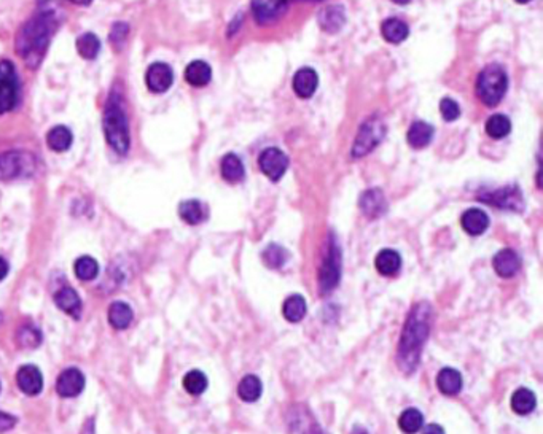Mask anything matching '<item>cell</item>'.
<instances>
[{
  "label": "cell",
  "instance_id": "1",
  "mask_svg": "<svg viewBox=\"0 0 543 434\" xmlns=\"http://www.w3.org/2000/svg\"><path fill=\"white\" fill-rule=\"evenodd\" d=\"M432 309L427 303L416 304L409 312L398 343L397 363L402 371L411 374L419 364L422 347L430 333Z\"/></svg>",
  "mask_w": 543,
  "mask_h": 434
},
{
  "label": "cell",
  "instance_id": "2",
  "mask_svg": "<svg viewBox=\"0 0 543 434\" xmlns=\"http://www.w3.org/2000/svg\"><path fill=\"white\" fill-rule=\"evenodd\" d=\"M53 35V16L50 13H39L31 21L24 24L18 34L16 48L24 63L37 67L46 53Z\"/></svg>",
  "mask_w": 543,
  "mask_h": 434
},
{
  "label": "cell",
  "instance_id": "3",
  "mask_svg": "<svg viewBox=\"0 0 543 434\" xmlns=\"http://www.w3.org/2000/svg\"><path fill=\"white\" fill-rule=\"evenodd\" d=\"M104 134L110 147L120 154H126L131 147V137L122 100L110 96L104 112Z\"/></svg>",
  "mask_w": 543,
  "mask_h": 434
},
{
  "label": "cell",
  "instance_id": "4",
  "mask_svg": "<svg viewBox=\"0 0 543 434\" xmlns=\"http://www.w3.org/2000/svg\"><path fill=\"white\" fill-rule=\"evenodd\" d=\"M506 89H509V77L500 65L491 64L481 70L476 81V94L483 104L487 107L499 105Z\"/></svg>",
  "mask_w": 543,
  "mask_h": 434
},
{
  "label": "cell",
  "instance_id": "5",
  "mask_svg": "<svg viewBox=\"0 0 543 434\" xmlns=\"http://www.w3.org/2000/svg\"><path fill=\"white\" fill-rule=\"evenodd\" d=\"M385 137V123L381 117L373 114L362 123L360 129L352 145L351 154L354 158H364L368 153H371Z\"/></svg>",
  "mask_w": 543,
  "mask_h": 434
},
{
  "label": "cell",
  "instance_id": "6",
  "mask_svg": "<svg viewBox=\"0 0 543 434\" xmlns=\"http://www.w3.org/2000/svg\"><path fill=\"white\" fill-rule=\"evenodd\" d=\"M20 96L18 75L10 61L0 63V113H7L16 105Z\"/></svg>",
  "mask_w": 543,
  "mask_h": 434
},
{
  "label": "cell",
  "instance_id": "7",
  "mask_svg": "<svg viewBox=\"0 0 543 434\" xmlns=\"http://www.w3.org/2000/svg\"><path fill=\"white\" fill-rule=\"evenodd\" d=\"M341 251L338 249L335 237L330 239L327 258L324 259V264L319 274V285H321L322 293H328L333 289L341 277Z\"/></svg>",
  "mask_w": 543,
  "mask_h": 434
},
{
  "label": "cell",
  "instance_id": "8",
  "mask_svg": "<svg viewBox=\"0 0 543 434\" xmlns=\"http://www.w3.org/2000/svg\"><path fill=\"white\" fill-rule=\"evenodd\" d=\"M35 169V159L32 154L23 152H10L0 154V180H10L31 173Z\"/></svg>",
  "mask_w": 543,
  "mask_h": 434
},
{
  "label": "cell",
  "instance_id": "9",
  "mask_svg": "<svg viewBox=\"0 0 543 434\" xmlns=\"http://www.w3.org/2000/svg\"><path fill=\"white\" fill-rule=\"evenodd\" d=\"M288 158L287 154L282 152L279 148H267L263 150L258 156V166H260V171L267 176L271 182H279V180L283 177V173L287 172L288 169Z\"/></svg>",
  "mask_w": 543,
  "mask_h": 434
},
{
  "label": "cell",
  "instance_id": "10",
  "mask_svg": "<svg viewBox=\"0 0 543 434\" xmlns=\"http://www.w3.org/2000/svg\"><path fill=\"white\" fill-rule=\"evenodd\" d=\"M483 201L496 206L499 209L513 210V212H521L524 209V199L521 195V190L518 186H504L492 192H486V195L480 196Z\"/></svg>",
  "mask_w": 543,
  "mask_h": 434
},
{
  "label": "cell",
  "instance_id": "11",
  "mask_svg": "<svg viewBox=\"0 0 543 434\" xmlns=\"http://www.w3.org/2000/svg\"><path fill=\"white\" fill-rule=\"evenodd\" d=\"M286 0H252L250 7L255 21L260 26H268V24H274L286 15L288 8Z\"/></svg>",
  "mask_w": 543,
  "mask_h": 434
},
{
  "label": "cell",
  "instance_id": "12",
  "mask_svg": "<svg viewBox=\"0 0 543 434\" xmlns=\"http://www.w3.org/2000/svg\"><path fill=\"white\" fill-rule=\"evenodd\" d=\"M146 83L152 93H166L174 83V72L165 63H155L147 70Z\"/></svg>",
  "mask_w": 543,
  "mask_h": 434
},
{
  "label": "cell",
  "instance_id": "13",
  "mask_svg": "<svg viewBox=\"0 0 543 434\" xmlns=\"http://www.w3.org/2000/svg\"><path fill=\"white\" fill-rule=\"evenodd\" d=\"M16 383L24 395L35 396L44 388V377L37 366L26 364L21 366L16 372Z\"/></svg>",
  "mask_w": 543,
  "mask_h": 434
},
{
  "label": "cell",
  "instance_id": "14",
  "mask_svg": "<svg viewBox=\"0 0 543 434\" xmlns=\"http://www.w3.org/2000/svg\"><path fill=\"white\" fill-rule=\"evenodd\" d=\"M84 388V376L75 367H69L59 374L56 381V391L63 397H75Z\"/></svg>",
  "mask_w": 543,
  "mask_h": 434
},
{
  "label": "cell",
  "instance_id": "15",
  "mask_svg": "<svg viewBox=\"0 0 543 434\" xmlns=\"http://www.w3.org/2000/svg\"><path fill=\"white\" fill-rule=\"evenodd\" d=\"M359 207L362 213L368 218H379L388 210V202H385L384 192L378 188L366 190L359 199Z\"/></svg>",
  "mask_w": 543,
  "mask_h": 434
},
{
  "label": "cell",
  "instance_id": "16",
  "mask_svg": "<svg viewBox=\"0 0 543 434\" xmlns=\"http://www.w3.org/2000/svg\"><path fill=\"white\" fill-rule=\"evenodd\" d=\"M492 266L497 275L504 277V279H510L515 275L521 268V259L518 256V253L511 249L500 250L492 259Z\"/></svg>",
  "mask_w": 543,
  "mask_h": 434
},
{
  "label": "cell",
  "instance_id": "17",
  "mask_svg": "<svg viewBox=\"0 0 543 434\" xmlns=\"http://www.w3.org/2000/svg\"><path fill=\"white\" fill-rule=\"evenodd\" d=\"M293 91L301 99H309L319 86V77L311 67L300 69L293 77Z\"/></svg>",
  "mask_w": 543,
  "mask_h": 434
},
{
  "label": "cell",
  "instance_id": "18",
  "mask_svg": "<svg viewBox=\"0 0 543 434\" xmlns=\"http://www.w3.org/2000/svg\"><path fill=\"white\" fill-rule=\"evenodd\" d=\"M317 21L322 31L328 34L340 32L346 22L345 8L340 7V5H328L317 15Z\"/></svg>",
  "mask_w": 543,
  "mask_h": 434
},
{
  "label": "cell",
  "instance_id": "19",
  "mask_svg": "<svg viewBox=\"0 0 543 434\" xmlns=\"http://www.w3.org/2000/svg\"><path fill=\"white\" fill-rule=\"evenodd\" d=\"M461 225L464 231L470 236H481L490 226V216H487L480 209H468L467 212H464L461 218Z\"/></svg>",
  "mask_w": 543,
  "mask_h": 434
},
{
  "label": "cell",
  "instance_id": "20",
  "mask_svg": "<svg viewBox=\"0 0 543 434\" xmlns=\"http://www.w3.org/2000/svg\"><path fill=\"white\" fill-rule=\"evenodd\" d=\"M433 134H435V129H433L432 124H428L426 121H414L411 124V128L408 129L407 140L411 148L421 150L430 145Z\"/></svg>",
  "mask_w": 543,
  "mask_h": 434
},
{
  "label": "cell",
  "instance_id": "21",
  "mask_svg": "<svg viewBox=\"0 0 543 434\" xmlns=\"http://www.w3.org/2000/svg\"><path fill=\"white\" fill-rule=\"evenodd\" d=\"M437 387L446 396H454L462 390V376L452 367H445L437 376Z\"/></svg>",
  "mask_w": 543,
  "mask_h": 434
},
{
  "label": "cell",
  "instance_id": "22",
  "mask_svg": "<svg viewBox=\"0 0 543 434\" xmlns=\"http://www.w3.org/2000/svg\"><path fill=\"white\" fill-rule=\"evenodd\" d=\"M212 78V69L204 61H193L185 69V80L195 88H203L209 84Z\"/></svg>",
  "mask_w": 543,
  "mask_h": 434
},
{
  "label": "cell",
  "instance_id": "23",
  "mask_svg": "<svg viewBox=\"0 0 543 434\" xmlns=\"http://www.w3.org/2000/svg\"><path fill=\"white\" fill-rule=\"evenodd\" d=\"M220 172L223 180H226L228 183H239L243 182L245 177V169L243 161H241L236 154H226L225 158L222 159L220 164Z\"/></svg>",
  "mask_w": 543,
  "mask_h": 434
},
{
  "label": "cell",
  "instance_id": "24",
  "mask_svg": "<svg viewBox=\"0 0 543 434\" xmlns=\"http://www.w3.org/2000/svg\"><path fill=\"white\" fill-rule=\"evenodd\" d=\"M375 266L381 275H385V277L395 275L402 268V256L398 255L395 250H389V249L381 250L376 255Z\"/></svg>",
  "mask_w": 543,
  "mask_h": 434
},
{
  "label": "cell",
  "instance_id": "25",
  "mask_svg": "<svg viewBox=\"0 0 543 434\" xmlns=\"http://www.w3.org/2000/svg\"><path fill=\"white\" fill-rule=\"evenodd\" d=\"M381 34L389 44H402L403 40L408 39L409 27L407 22H403L398 18H389L381 24Z\"/></svg>",
  "mask_w": 543,
  "mask_h": 434
},
{
  "label": "cell",
  "instance_id": "26",
  "mask_svg": "<svg viewBox=\"0 0 543 434\" xmlns=\"http://www.w3.org/2000/svg\"><path fill=\"white\" fill-rule=\"evenodd\" d=\"M54 304H56L63 312L75 315L77 312H80L82 301L74 288L64 287L54 294Z\"/></svg>",
  "mask_w": 543,
  "mask_h": 434
},
{
  "label": "cell",
  "instance_id": "27",
  "mask_svg": "<svg viewBox=\"0 0 543 434\" xmlns=\"http://www.w3.org/2000/svg\"><path fill=\"white\" fill-rule=\"evenodd\" d=\"M307 310L306 301L301 294H292L288 296L286 301H283L282 305V313L286 317V320L290 323H298L305 318Z\"/></svg>",
  "mask_w": 543,
  "mask_h": 434
},
{
  "label": "cell",
  "instance_id": "28",
  "mask_svg": "<svg viewBox=\"0 0 543 434\" xmlns=\"http://www.w3.org/2000/svg\"><path fill=\"white\" fill-rule=\"evenodd\" d=\"M132 317H134L132 315V309L126 303H122V301H117V303L108 307V323L115 329L128 328L132 322Z\"/></svg>",
  "mask_w": 543,
  "mask_h": 434
},
{
  "label": "cell",
  "instance_id": "29",
  "mask_svg": "<svg viewBox=\"0 0 543 434\" xmlns=\"http://www.w3.org/2000/svg\"><path fill=\"white\" fill-rule=\"evenodd\" d=\"M72 140H74V137H72L70 129L65 128V126H56V128H53L46 136L48 147L56 153L68 152L72 145Z\"/></svg>",
  "mask_w": 543,
  "mask_h": 434
},
{
  "label": "cell",
  "instance_id": "30",
  "mask_svg": "<svg viewBox=\"0 0 543 434\" xmlns=\"http://www.w3.org/2000/svg\"><path fill=\"white\" fill-rule=\"evenodd\" d=\"M262 381L257 376H252V374L245 376L238 385V395L245 402H255L262 396Z\"/></svg>",
  "mask_w": 543,
  "mask_h": 434
},
{
  "label": "cell",
  "instance_id": "31",
  "mask_svg": "<svg viewBox=\"0 0 543 434\" xmlns=\"http://www.w3.org/2000/svg\"><path fill=\"white\" fill-rule=\"evenodd\" d=\"M535 395L534 391H530L528 388H520L516 390L511 396V409L516 414L520 415H528L535 409Z\"/></svg>",
  "mask_w": 543,
  "mask_h": 434
},
{
  "label": "cell",
  "instance_id": "32",
  "mask_svg": "<svg viewBox=\"0 0 543 434\" xmlns=\"http://www.w3.org/2000/svg\"><path fill=\"white\" fill-rule=\"evenodd\" d=\"M179 215L185 223L189 225H199L204 218H206V212H204L203 204L199 201H195V199H190V201H184L179 206Z\"/></svg>",
  "mask_w": 543,
  "mask_h": 434
},
{
  "label": "cell",
  "instance_id": "33",
  "mask_svg": "<svg viewBox=\"0 0 543 434\" xmlns=\"http://www.w3.org/2000/svg\"><path fill=\"white\" fill-rule=\"evenodd\" d=\"M511 131V121L505 114H492V117L486 121V134L491 138L500 140L510 134Z\"/></svg>",
  "mask_w": 543,
  "mask_h": 434
},
{
  "label": "cell",
  "instance_id": "34",
  "mask_svg": "<svg viewBox=\"0 0 543 434\" xmlns=\"http://www.w3.org/2000/svg\"><path fill=\"white\" fill-rule=\"evenodd\" d=\"M422 425H424V415H422L418 409L413 407L403 411L400 419H398V426L407 434H416L421 430Z\"/></svg>",
  "mask_w": 543,
  "mask_h": 434
},
{
  "label": "cell",
  "instance_id": "35",
  "mask_svg": "<svg viewBox=\"0 0 543 434\" xmlns=\"http://www.w3.org/2000/svg\"><path fill=\"white\" fill-rule=\"evenodd\" d=\"M75 275L83 282L94 280L99 274V264L91 256H82L78 258L74 264Z\"/></svg>",
  "mask_w": 543,
  "mask_h": 434
},
{
  "label": "cell",
  "instance_id": "36",
  "mask_svg": "<svg viewBox=\"0 0 543 434\" xmlns=\"http://www.w3.org/2000/svg\"><path fill=\"white\" fill-rule=\"evenodd\" d=\"M77 51L83 59H94L101 51V41L94 34H83L80 39L77 40Z\"/></svg>",
  "mask_w": 543,
  "mask_h": 434
},
{
  "label": "cell",
  "instance_id": "37",
  "mask_svg": "<svg viewBox=\"0 0 543 434\" xmlns=\"http://www.w3.org/2000/svg\"><path fill=\"white\" fill-rule=\"evenodd\" d=\"M184 388L190 395H201L207 388V377L201 371H190L184 377Z\"/></svg>",
  "mask_w": 543,
  "mask_h": 434
},
{
  "label": "cell",
  "instance_id": "38",
  "mask_svg": "<svg viewBox=\"0 0 543 434\" xmlns=\"http://www.w3.org/2000/svg\"><path fill=\"white\" fill-rule=\"evenodd\" d=\"M287 258H288V253L286 251V249H282L281 245L271 244L268 249L263 251V261L267 263L268 268H273V269L283 266V263L287 261Z\"/></svg>",
  "mask_w": 543,
  "mask_h": 434
},
{
  "label": "cell",
  "instance_id": "39",
  "mask_svg": "<svg viewBox=\"0 0 543 434\" xmlns=\"http://www.w3.org/2000/svg\"><path fill=\"white\" fill-rule=\"evenodd\" d=\"M18 343L24 348H35L39 347V343L41 342V334L34 327H23L20 331H18Z\"/></svg>",
  "mask_w": 543,
  "mask_h": 434
},
{
  "label": "cell",
  "instance_id": "40",
  "mask_svg": "<svg viewBox=\"0 0 543 434\" xmlns=\"http://www.w3.org/2000/svg\"><path fill=\"white\" fill-rule=\"evenodd\" d=\"M440 114H442L445 121H456L461 117V107L456 100L445 98L440 102Z\"/></svg>",
  "mask_w": 543,
  "mask_h": 434
},
{
  "label": "cell",
  "instance_id": "41",
  "mask_svg": "<svg viewBox=\"0 0 543 434\" xmlns=\"http://www.w3.org/2000/svg\"><path fill=\"white\" fill-rule=\"evenodd\" d=\"M128 35H129V26H128V24L123 22V21L113 24L112 32H110L112 45L120 48V46L124 44L126 39H128Z\"/></svg>",
  "mask_w": 543,
  "mask_h": 434
},
{
  "label": "cell",
  "instance_id": "42",
  "mask_svg": "<svg viewBox=\"0 0 543 434\" xmlns=\"http://www.w3.org/2000/svg\"><path fill=\"white\" fill-rule=\"evenodd\" d=\"M16 425V419L7 412H0V433L10 431Z\"/></svg>",
  "mask_w": 543,
  "mask_h": 434
},
{
  "label": "cell",
  "instance_id": "43",
  "mask_svg": "<svg viewBox=\"0 0 543 434\" xmlns=\"http://www.w3.org/2000/svg\"><path fill=\"white\" fill-rule=\"evenodd\" d=\"M422 434H445V430L437 423H430L424 428V433Z\"/></svg>",
  "mask_w": 543,
  "mask_h": 434
},
{
  "label": "cell",
  "instance_id": "44",
  "mask_svg": "<svg viewBox=\"0 0 543 434\" xmlns=\"http://www.w3.org/2000/svg\"><path fill=\"white\" fill-rule=\"evenodd\" d=\"M8 269H10L8 263L5 261V259H4L2 256H0V280H4L5 277H7V274H8Z\"/></svg>",
  "mask_w": 543,
  "mask_h": 434
},
{
  "label": "cell",
  "instance_id": "45",
  "mask_svg": "<svg viewBox=\"0 0 543 434\" xmlns=\"http://www.w3.org/2000/svg\"><path fill=\"white\" fill-rule=\"evenodd\" d=\"M70 2L75 4V5H89L93 2V0H70Z\"/></svg>",
  "mask_w": 543,
  "mask_h": 434
},
{
  "label": "cell",
  "instance_id": "46",
  "mask_svg": "<svg viewBox=\"0 0 543 434\" xmlns=\"http://www.w3.org/2000/svg\"><path fill=\"white\" fill-rule=\"evenodd\" d=\"M392 2L397 4V5H407V4H409V0H392Z\"/></svg>",
  "mask_w": 543,
  "mask_h": 434
},
{
  "label": "cell",
  "instance_id": "47",
  "mask_svg": "<svg viewBox=\"0 0 543 434\" xmlns=\"http://www.w3.org/2000/svg\"><path fill=\"white\" fill-rule=\"evenodd\" d=\"M515 2H518V4H528V2H530V0H515Z\"/></svg>",
  "mask_w": 543,
  "mask_h": 434
},
{
  "label": "cell",
  "instance_id": "48",
  "mask_svg": "<svg viewBox=\"0 0 543 434\" xmlns=\"http://www.w3.org/2000/svg\"><path fill=\"white\" fill-rule=\"evenodd\" d=\"M286 2H287V4H290V2H293V0H286Z\"/></svg>",
  "mask_w": 543,
  "mask_h": 434
}]
</instances>
